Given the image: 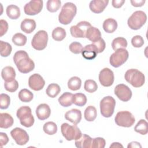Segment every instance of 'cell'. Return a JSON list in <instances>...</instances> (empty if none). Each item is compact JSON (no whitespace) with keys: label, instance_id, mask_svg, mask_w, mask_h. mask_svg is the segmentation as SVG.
I'll use <instances>...</instances> for the list:
<instances>
[{"label":"cell","instance_id":"35","mask_svg":"<svg viewBox=\"0 0 148 148\" xmlns=\"http://www.w3.org/2000/svg\"><path fill=\"white\" fill-rule=\"evenodd\" d=\"M82 80L77 76H73L70 78L68 82V88L72 91H76L80 88Z\"/></svg>","mask_w":148,"mask_h":148},{"label":"cell","instance_id":"43","mask_svg":"<svg viewBox=\"0 0 148 148\" xmlns=\"http://www.w3.org/2000/svg\"><path fill=\"white\" fill-rule=\"evenodd\" d=\"M4 87L6 91L10 92H15L18 89V82L15 79L9 82H5Z\"/></svg>","mask_w":148,"mask_h":148},{"label":"cell","instance_id":"10","mask_svg":"<svg viewBox=\"0 0 148 148\" xmlns=\"http://www.w3.org/2000/svg\"><path fill=\"white\" fill-rule=\"evenodd\" d=\"M47 42V33L44 30H40L34 35L31 41V45L36 50H42L46 47Z\"/></svg>","mask_w":148,"mask_h":148},{"label":"cell","instance_id":"40","mask_svg":"<svg viewBox=\"0 0 148 148\" xmlns=\"http://www.w3.org/2000/svg\"><path fill=\"white\" fill-rule=\"evenodd\" d=\"M0 48H1V56L2 57H6L11 54L12 48L11 45L9 43L1 40Z\"/></svg>","mask_w":148,"mask_h":148},{"label":"cell","instance_id":"45","mask_svg":"<svg viewBox=\"0 0 148 148\" xmlns=\"http://www.w3.org/2000/svg\"><path fill=\"white\" fill-rule=\"evenodd\" d=\"M69 49L70 51L74 54H79L82 53L83 47L80 43L78 42H73L70 44Z\"/></svg>","mask_w":148,"mask_h":148},{"label":"cell","instance_id":"14","mask_svg":"<svg viewBox=\"0 0 148 148\" xmlns=\"http://www.w3.org/2000/svg\"><path fill=\"white\" fill-rule=\"evenodd\" d=\"M114 94L117 97L123 102L130 101L132 97V91L131 89L125 84H119L114 88Z\"/></svg>","mask_w":148,"mask_h":148},{"label":"cell","instance_id":"39","mask_svg":"<svg viewBox=\"0 0 148 148\" xmlns=\"http://www.w3.org/2000/svg\"><path fill=\"white\" fill-rule=\"evenodd\" d=\"M61 2L60 0H49L46 3V8L51 13L57 12L61 7Z\"/></svg>","mask_w":148,"mask_h":148},{"label":"cell","instance_id":"1","mask_svg":"<svg viewBox=\"0 0 148 148\" xmlns=\"http://www.w3.org/2000/svg\"><path fill=\"white\" fill-rule=\"evenodd\" d=\"M13 61L18 71L23 73H29L33 71L35 68L34 62L24 50L16 51L13 56Z\"/></svg>","mask_w":148,"mask_h":148},{"label":"cell","instance_id":"37","mask_svg":"<svg viewBox=\"0 0 148 148\" xmlns=\"http://www.w3.org/2000/svg\"><path fill=\"white\" fill-rule=\"evenodd\" d=\"M87 102V97L83 93H76L73 96V103L78 106H83Z\"/></svg>","mask_w":148,"mask_h":148},{"label":"cell","instance_id":"17","mask_svg":"<svg viewBox=\"0 0 148 148\" xmlns=\"http://www.w3.org/2000/svg\"><path fill=\"white\" fill-rule=\"evenodd\" d=\"M108 3V0H93L90 2L89 8L93 13H100L105 10Z\"/></svg>","mask_w":148,"mask_h":148},{"label":"cell","instance_id":"28","mask_svg":"<svg viewBox=\"0 0 148 148\" xmlns=\"http://www.w3.org/2000/svg\"><path fill=\"white\" fill-rule=\"evenodd\" d=\"M6 12L9 18L12 20H16L20 16V8L15 5H10L8 6Z\"/></svg>","mask_w":148,"mask_h":148},{"label":"cell","instance_id":"2","mask_svg":"<svg viewBox=\"0 0 148 148\" xmlns=\"http://www.w3.org/2000/svg\"><path fill=\"white\" fill-rule=\"evenodd\" d=\"M77 12L76 6L72 2H66L62 7L58 15V21L63 25H68L71 23Z\"/></svg>","mask_w":148,"mask_h":148},{"label":"cell","instance_id":"20","mask_svg":"<svg viewBox=\"0 0 148 148\" xmlns=\"http://www.w3.org/2000/svg\"><path fill=\"white\" fill-rule=\"evenodd\" d=\"M82 54L85 59L91 60L97 57L98 52L95 46L92 43L86 45L84 47H83Z\"/></svg>","mask_w":148,"mask_h":148},{"label":"cell","instance_id":"34","mask_svg":"<svg viewBox=\"0 0 148 148\" xmlns=\"http://www.w3.org/2000/svg\"><path fill=\"white\" fill-rule=\"evenodd\" d=\"M51 36L54 40L56 41H61L66 36V31L63 28L58 27L53 30Z\"/></svg>","mask_w":148,"mask_h":148},{"label":"cell","instance_id":"19","mask_svg":"<svg viewBox=\"0 0 148 148\" xmlns=\"http://www.w3.org/2000/svg\"><path fill=\"white\" fill-rule=\"evenodd\" d=\"M50 113V108L46 103H41L39 105L36 109V116L38 119L40 120H45L48 119Z\"/></svg>","mask_w":148,"mask_h":148},{"label":"cell","instance_id":"29","mask_svg":"<svg viewBox=\"0 0 148 148\" xmlns=\"http://www.w3.org/2000/svg\"><path fill=\"white\" fill-rule=\"evenodd\" d=\"M84 116V119L87 121H93L95 120L97 116L96 108L93 106H88L85 109Z\"/></svg>","mask_w":148,"mask_h":148},{"label":"cell","instance_id":"9","mask_svg":"<svg viewBox=\"0 0 148 148\" xmlns=\"http://www.w3.org/2000/svg\"><path fill=\"white\" fill-rule=\"evenodd\" d=\"M114 120L117 125L128 128L134 124L135 119L131 112L128 111H120L116 114Z\"/></svg>","mask_w":148,"mask_h":148},{"label":"cell","instance_id":"8","mask_svg":"<svg viewBox=\"0 0 148 148\" xmlns=\"http://www.w3.org/2000/svg\"><path fill=\"white\" fill-rule=\"evenodd\" d=\"M129 57L128 51L125 49H119L115 50L109 58L110 65L114 67L118 68L124 64Z\"/></svg>","mask_w":148,"mask_h":148},{"label":"cell","instance_id":"52","mask_svg":"<svg viewBox=\"0 0 148 148\" xmlns=\"http://www.w3.org/2000/svg\"><path fill=\"white\" fill-rule=\"evenodd\" d=\"M128 148H130V147H142V146L140 145V144L138 142H132L131 143H130L128 146H127Z\"/></svg>","mask_w":148,"mask_h":148},{"label":"cell","instance_id":"51","mask_svg":"<svg viewBox=\"0 0 148 148\" xmlns=\"http://www.w3.org/2000/svg\"><path fill=\"white\" fill-rule=\"evenodd\" d=\"M130 2L132 5L135 7L142 6L145 3V0H131Z\"/></svg>","mask_w":148,"mask_h":148},{"label":"cell","instance_id":"16","mask_svg":"<svg viewBox=\"0 0 148 148\" xmlns=\"http://www.w3.org/2000/svg\"><path fill=\"white\" fill-rule=\"evenodd\" d=\"M45 84L43 78L38 73L32 75L28 79V86L29 88L34 91L41 90Z\"/></svg>","mask_w":148,"mask_h":148},{"label":"cell","instance_id":"24","mask_svg":"<svg viewBox=\"0 0 148 148\" xmlns=\"http://www.w3.org/2000/svg\"><path fill=\"white\" fill-rule=\"evenodd\" d=\"M101 34L100 31L96 27L91 26L87 30L86 34V38L92 43L99 40L101 38Z\"/></svg>","mask_w":148,"mask_h":148},{"label":"cell","instance_id":"27","mask_svg":"<svg viewBox=\"0 0 148 148\" xmlns=\"http://www.w3.org/2000/svg\"><path fill=\"white\" fill-rule=\"evenodd\" d=\"M103 29L107 33L114 32L117 28V23L116 20L109 18L106 19L103 23Z\"/></svg>","mask_w":148,"mask_h":148},{"label":"cell","instance_id":"48","mask_svg":"<svg viewBox=\"0 0 148 148\" xmlns=\"http://www.w3.org/2000/svg\"><path fill=\"white\" fill-rule=\"evenodd\" d=\"M8 29V24L5 20L1 19L0 20V36L5 35Z\"/></svg>","mask_w":148,"mask_h":148},{"label":"cell","instance_id":"31","mask_svg":"<svg viewBox=\"0 0 148 148\" xmlns=\"http://www.w3.org/2000/svg\"><path fill=\"white\" fill-rule=\"evenodd\" d=\"M18 98L23 102H29L31 101L34 98L33 93L28 89L24 88L20 91L18 94Z\"/></svg>","mask_w":148,"mask_h":148},{"label":"cell","instance_id":"32","mask_svg":"<svg viewBox=\"0 0 148 148\" xmlns=\"http://www.w3.org/2000/svg\"><path fill=\"white\" fill-rule=\"evenodd\" d=\"M135 132L139 133L141 135H146L148 132V124L147 122L144 120H140L134 127Z\"/></svg>","mask_w":148,"mask_h":148},{"label":"cell","instance_id":"46","mask_svg":"<svg viewBox=\"0 0 148 148\" xmlns=\"http://www.w3.org/2000/svg\"><path fill=\"white\" fill-rule=\"evenodd\" d=\"M131 43L134 47L139 48L143 45L144 40L140 35H136L132 38Z\"/></svg>","mask_w":148,"mask_h":148},{"label":"cell","instance_id":"23","mask_svg":"<svg viewBox=\"0 0 148 148\" xmlns=\"http://www.w3.org/2000/svg\"><path fill=\"white\" fill-rule=\"evenodd\" d=\"M1 76L5 82H6L14 80L16 77V72L14 69L10 66H5L2 70Z\"/></svg>","mask_w":148,"mask_h":148},{"label":"cell","instance_id":"26","mask_svg":"<svg viewBox=\"0 0 148 148\" xmlns=\"http://www.w3.org/2000/svg\"><path fill=\"white\" fill-rule=\"evenodd\" d=\"M73 96L72 93L65 92L59 97L58 102L63 107H69L73 103Z\"/></svg>","mask_w":148,"mask_h":148},{"label":"cell","instance_id":"42","mask_svg":"<svg viewBox=\"0 0 148 148\" xmlns=\"http://www.w3.org/2000/svg\"><path fill=\"white\" fill-rule=\"evenodd\" d=\"M10 98L6 94H1L0 95V108L1 109H6L8 108L10 105Z\"/></svg>","mask_w":148,"mask_h":148},{"label":"cell","instance_id":"21","mask_svg":"<svg viewBox=\"0 0 148 148\" xmlns=\"http://www.w3.org/2000/svg\"><path fill=\"white\" fill-rule=\"evenodd\" d=\"M36 22L33 19L25 18L21 23V29L26 34L32 33L36 28Z\"/></svg>","mask_w":148,"mask_h":148},{"label":"cell","instance_id":"50","mask_svg":"<svg viewBox=\"0 0 148 148\" xmlns=\"http://www.w3.org/2000/svg\"><path fill=\"white\" fill-rule=\"evenodd\" d=\"M125 3L124 0H113L112 1V6L115 8H120Z\"/></svg>","mask_w":148,"mask_h":148},{"label":"cell","instance_id":"38","mask_svg":"<svg viewBox=\"0 0 148 148\" xmlns=\"http://www.w3.org/2000/svg\"><path fill=\"white\" fill-rule=\"evenodd\" d=\"M44 132L47 135H54L57 131V124L53 121L46 122L43 127Z\"/></svg>","mask_w":148,"mask_h":148},{"label":"cell","instance_id":"41","mask_svg":"<svg viewBox=\"0 0 148 148\" xmlns=\"http://www.w3.org/2000/svg\"><path fill=\"white\" fill-rule=\"evenodd\" d=\"M84 88L87 92L92 93L97 90L98 85L94 80L88 79L84 82Z\"/></svg>","mask_w":148,"mask_h":148},{"label":"cell","instance_id":"36","mask_svg":"<svg viewBox=\"0 0 148 148\" xmlns=\"http://www.w3.org/2000/svg\"><path fill=\"white\" fill-rule=\"evenodd\" d=\"M27 38L21 33H16L12 37V42L16 46H23L26 44Z\"/></svg>","mask_w":148,"mask_h":148},{"label":"cell","instance_id":"6","mask_svg":"<svg viewBox=\"0 0 148 148\" xmlns=\"http://www.w3.org/2000/svg\"><path fill=\"white\" fill-rule=\"evenodd\" d=\"M61 131L63 136L69 141L78 139L82 135L81 131L76 125H71L66 123L61 125Z\"/></svg>","mask_w":148,"mask_h":148},{"label":"cell","instance_id":"7","mask_svg":"<svg viewBox=\"0 0 148 148\" xmlns=\"http://www.w3.org/2000/svg\"><path fill=\"white\" fill-rule=\"evenodd\" d=\"M116 106V101L111 96H106L103 98L100 102V111L102 116L105 117H111Z\"/></svg>","mask_w":148,"mask_h":148},{"label":"cell","instance_id":"49","mask_svg":"<svg viewBox=\"0 0 148 148\" xmlns=\"http://www.w3.org/2000/svg\"><path fill=\"white\" fill-rule=\"evenodd\" d=\"M9 142V138L6 133L0 132V145L1 147L6 145Z\"/></svg>","mask_w":148,"mask_h":148},{"label":"cell","instance_id":"18","mask_svg":"<svg viewBox=\"0 0 148 148\" xmlns=\"http://www.w3.org/2000/svg\"><path fill=\"white\" fill-rule=\"evenodd\" d=\"M65 118L73 124L77 125L82 120L81 111L77 109H72L65 113Z\"/></svg>","mask_w":148,"mask_h":148},{"label":"cell","instance_id":"30","mask_svg":"<svg viewBox=\"0 0 148 148\" xmlns=\"http://www.w3.org/2000/svg\"><path fill=\"white\" fill-rule=\"evenodd\" d=\"M61 91V88L58 84L56 83L50 84L46 90L47 95L51 98L56 97Z\"/></svg>","mask_w":148,"mask_h":148},{"label":"cell","instance_id":"22","mask_svg":"<svg viewBox=\"0 0 148 148\" xmlns=\"http://www.w3.org/2000/svg\"><path fill=\"white\" fill-rule=\"evenodd\" d=\"M92 139L89 135L82 134L80 138L75 140V146L77 148H90Z\"/></svg>","mask_w":148,"mask_h":148},{"label":"cell","instance_id":"13","mask_svg":"<svg viewBox=\"0 0 148 148\" xmlns=\"http://www.w3.org/2000/svg\"><path fill=\"white\" fill-rule=\"evenodd\" d=\"M10 135L16 143L20 146L25 145L29 140V135L23 129L16 127L10 131Z\"/></svg>","mask_w":148,"mask_h":148},{"label":"cell","instance_id":"5","mask_svg":"<svg viewBox=\"0 0 148 148\" xmlns=\"http://www.w3.org/2000/svg\"><path fill=\"white\" fill-rule=\"evenodd\" d=\"M146 14L142 10L134 12L127 21L128 27L134 30L140 29L146 22Z\"/></svg>","mask_w":148,"mask_h":148},{"label":"cell","instance_id":"3","mask_svg":"<svg viewBox=\"0 0 148 148\" xmlns=\"http://www.w3.org/2000/svg\"><path fill=\"white\" fill-rule=\"evenodd\" d=\"M124 77L125 80L133 87H142L145 82L144 74L136 69H130L126 71Z\"/></svg>","mask_w":148,"mask_h":148},{"label":"cell","instance_id":"47","mask_svg":"<svg viewBox=\"0 0 148 148\" xmlns=\"http://www.w3.org/2000/svg\"><path fill=\"white\" fill-rule=\"evenodd\" d=\"M92 44L95 46L98 53H102L105 50V47H106L105 42L102 38H101L98 41L92 43Z\"/></svg>","mask_w":148,"mask_h":148},{"label":"cell","instance_id":"53","mask_svg":"<svg viewBox=\"0 0 148 148\" xmlns=\"http://www.w3.org/2000/svg\"><path fill=\"white\" fill-rule=\"evenodd\" d=\"M111 147H123V146L119 142H113L110 146V148H111Z\"/></svg>","mask_w":148,"mask_h":148},{"label":"cell","instance_id":"12","mask_svg":"<svg viewBox=\"0 0 148 148\" xmlns=\"http://www.w3.org/2000/svg\"><path fill=\"white\" fill-rule=\"evenodd\" d=\"M43 4V2L42 0H32L25 5L24 7V13L27 15H36L41 12Z\"/></svg>","mask_w":148,"mask_h":148},{"label":"cell","instance_id":"11","mask_svg":"<svg viewBox=\"0 0 148 148\" xmlns=\"http://www.w3.org/2000/svg\"><path fill=\"white\" fill-rule=\"evenodd\" d=\"M91 26V24L86 21L78 23L76 25H73L70 28L71 35L76 38H86L87 30Z\"/></svg>","mask_w":148,"mask_h":148},{"label":"cell","instance_id":"4","mask_svg":"<svg viewBox=\"0 0 148 148\" xmlns=\"http://www.w3.org/2000/svg\"><path fill=\"white\" fill-rule=\"evenodd\" d=\"M20 124L25 127H31L33 125L35 119L32 114L31 109L28 106H23L18 109L16 113Z\"/></svg>","mask_w":148,"mask_h":148},{"label":"cell","instance_id":"25","mask_svg":"<svg viewBox=\"0 0 148 148\" xmlns=\"http://www.w3.org/2000/svg\"><path fill=\"white\" fill-rule=\"evenodd\" d=\"M1 117V128H8L12 127L13 124L14 120L12 116L7 113H1L0 114Z\"/></svg>","mask_w":148,"mask_h":148},{"label":"cell","instance_id":"44","mask_svg":"<svg viewBox=\"0 0 148 148\" xmlns=\"http://www.w3.org/2000/svg\"><path fill=\"white\" fill-rule=\"evenodd\" d=\"M106 145L105 140L103 138L97 137L92 138L91 142V148H104Z\"/></svg>","mask_w":148,"mask_h":148},{"label":"cell","instance_id":"33","mask_svg":"<svg viewBox=\"0 0 148 148\" xmlns=\"http://www.w3.org/2000/svg\"><path fill=\"white\" fill-rule=\"evenodd\" d=\"M127 46V40L123 37H117L114 38L112 42V47L114 50L119 49H125Z\"/></svg>","mask_w":148,"mask_h":148},{"label":"cell","instance_id":"15","mask_svg":"<svg viewBox=\"0 0 148 148\" xmlns=\"http://www.w3.org/2000/svg\"><path fill=\"white\" fill-rule=\"evenodd\" d=\"M114 73L113 71L108 68L102 69L99 74V81L101 84L104 87H109L114 82Z\"/></svg>","mask_w":148,"mask_h":148}]
</instances>
